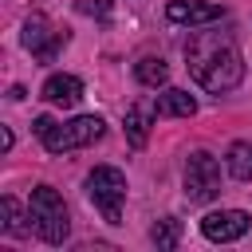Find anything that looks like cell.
I'll return each mask as SVG.
<instances>
[{
	"label": "cell",
	"mask_w": 252,
	"mask_h": 252,
	"mask_svg": "<svg viewBox=\"0 0 252 252\" xmlns=\"http://www.w3.org/2000/svg\"><path fill=\"white\" fill-rule=\"evenodd\" d=\"M24 43L32 47V55H35L39 63H51L55 51L67 43V35H63V32H51V24H47L43 16H32V20L24 24Z\"/></svg>",
	"instance_id": "cell-6"
},
{
	"label": "cell",
	"mask_w": 252,
	"mask_h": 252,
	"mask_svg": "<svg viewBox=\"0 0 252 252\" xmlns=\"http://www.w3.org/2000/svg\"><path fill=\"white\" fill-rule=\"evenodd\" d=\"M165 16H169L173 24H213V20H220L224 12H220V4H193V0H169Z\"/></svg>",
	"instance_id": "cell-8"
},
{
	"label": "cell",
	"mask_w": 252,
	"mask_h": 252,
	"mask_svg": "<svg viewBox=\"0 0 252 252\" xmlns=\"http://www.w3.org/2000/svg\"><path fill=\"white\" fill-rule=\"evenodd\" d=\"M79 12H91V16H106V12H110V4H106V0H94V4H91V0H83V4H79Z\"/></svg>",
	"instance_id": "cell-16"
},
{
	"label": "cell",
	"mask_w": 252,
	"mask_h": 252,
	"mask_svg": "<svg viewBox=\"0 0 252 252\" xmlns=\"http://www.w3.org/2000/svg\"><path fill=\"white\" fill-rule=\"evenodd\" d=\"M102 138V118L98 114H79L71 122H55L47 134H43V146L47 154H67V150H79V146H91Z\"/></svg>",
	"instance_id": "cell-4"
},
{
	"label": "cell",
	"mask_w": 252,
	"mask_h": 252,
	"mask_svg": "<svg viewBox=\"0 0 252 252\" xmlns=\"http://www.w3.org/2000/svg\"><path fill=\"white\" fill-rule=\"evenodd\" d=\"M228 173L236 181H252V146L248 142H236L228 150Z\"/></svg>",
	"instance_id": "cell-12"
},
{
	"label": "cell",
	"mask_w": 252,
	"mask_h": 252,
	"mask_svg": "<svg viewBox=\"0 0 252 252\" xmlns=\"http://www.w3.org/2000/svg\"><path fill=\"white\" fill-rule=\"evenodd\" d=\"M154 110L161 114V118H189L193 110H197V102H193V94L189 91H177V87H169V91H161L158 94V102H154Z\"/></svg>",
	"instance_id": "cell-10"
},
{
	"label": "cell",
	"mask_w": 252,
	"mask_h": 252,
	"mask_svg": "<svg viewBox=\"0 0 252 252\" xmlns=\"http://www.w3.org/2000/svg\"><path fill=\"white\" fill-rule=\"evenodd\" d=\"M43 98H47L51 106H75V102L83 98V83H79L75 75H51V79L43 83Z\"/></svg>",
	"instance_id": "cell-9"
},
{
	"label": "cell",
	"mask_w": 252,
	"mask_h": 252,
	"mask_svg": "<svg viewBox=\"0 0 252 252\" xmlns=\"http://www.w3.org/2000/svg\"><path fill=\"white\" fill-rule=\"evenodd\" d=\"M28 217H32V228L39 232V240H47V244H63V240H67V232H71L67 205H63V197H59L51 185H39V189H32Z\"/></svg>",
	"instance_id": "cell-2"
},
{
	"label": "cell",
	"mask_w": 252,
	"mask_h": 252,
	"mask_svg": "<svg viewBox=\"0 0 252 252\" xmlns=\"http://www.w3.org/2000/svg\"><path fill=\"white\" fill-rule=\"evenodd\" d=\"M87 193H91L94 209H98L110 224L122 220V201H126V177H122V169H114V165H98V169H91V177H87Z\"/></svg>",
	"instance_id": "cell-3"
},
{
	"label": "cell",
	"mask_w": 252,
	"mask_h": 252,
	"mask_svg": "<svg viewBox=\"0 0 252 252\" xmlns=\"http://www.w3.org/2000/svg\"><path fill=\"white\" fill-rule=\"evenodd\" d=\"M201 232H205L209 240H217V244L240 240V236L248 232V213H240V209H220V213H209V217L201 220Z\"/></svg>",
	"instance_id": "cell-7"
},
{
	"label": "cell",
	"mask_w": 252,
	"mask_h": 252,
	"mask_svg": "<svg viewBox=\"0 0 252 252\" xmlns=\"http://www.w3.org/2000/svg\"><path fill=\"white\" fill-rule=\"evenodd\" d=\"M0 217H4V232H8V236H20V232H24V217H20V205H16L12 197L0 201Z\"/></svg>",
	"instance_id": "cell-15"
},
{
	"label": "cell",
	"mask_w": 252,
	"mask_h": 252,
	"mask_svg": "<svg viewBox=\"0 0 252 252\" xmlns=\"http://www.w3.org/2000/svg\"><path fill=\"white\" fill-rule=\"evenodd\" d=\"M150 240H154L158 248H177V240H181V220H173V217L158 220V224L150 228Z\"/></svg>",
	"instance_id": "cell-14"
},
{
	"label": "cell",
	"mask_w": 252,
	"mask_h": 252,
	"mask_svg": "<svg viewBox=\"0 0 252 252\" xmlns=\"http://www.w3.org/2000/svg\"><path fill=\"white\" fill-rule=\"evenodd\" d=\"M51 126H55V118H51V114H39V118H35V126H32V130H35V134H39V138H43V134H47V130H51Z\"/></svg>",
	"instance_id": "cell-17"
},
{
	"label": "cell",
	"mask_w": 252,
	"mask_h": 252,
	"mask_svg": "<svg viewBox=\"0 0 252 252\" xmlns=\"http://www.w3.org/2000/svg\"><path fill=\"white\" fill-rule=\"evenodd\" d=\"M150 138V106H130L126 110V142L134 150H142Z\"/></svg>",
	"instance_id": "cell-11"
},
{
	"label": "cell",
	"mask_w": 252,
	"mask_h": 252,
	"mask_svg": "<svg viewBox=\"0 0 252 252\" xmlns=\"http://www.w3.org/2000/svg\"><path fill=\"white\" fill-rule=\"evenodd\" d=\"M185 59H189V63H185L189 75H193L205 91H213V94L232 91V87L244 79V59H240L232 35H220V32H193L189 43H185Z\"/></svg>",
	"instance_id": "cell-1"
},
{
	"label": "cell",
	"mask_w": 252,
	"mask_h": 252,
	"mask_svg": "<svg viewBox=\"0 0 252 252\" xmlns=\"http://www.w3.org/2000/svg\"><path fill=\"white\" fill-rule=\"evenodd\" d=\"M134 75H138V83H146V87H161V83L169 79V67H165L161 59H154V55H146V59H138V67H134Z\"/></svg>",
	"instance_id": "cell-13"
},
{
	"label": "cell",
	"mask_w": 252,
	"mask_h": 252,
	"mask_svg": "<svg viewBox=\"0 0 252 252\" xmlns=\"http://www.w3.org/2000/svg\"><path fill=\"white\" fill-rule=\"evenodd\" d=\"M217 193H220V165H217V158L205 154V150L189 154L185 158V197L197 201V205H205Z\"/></svg>",
	"instance_id": "cell-5"
}]
</instances>
